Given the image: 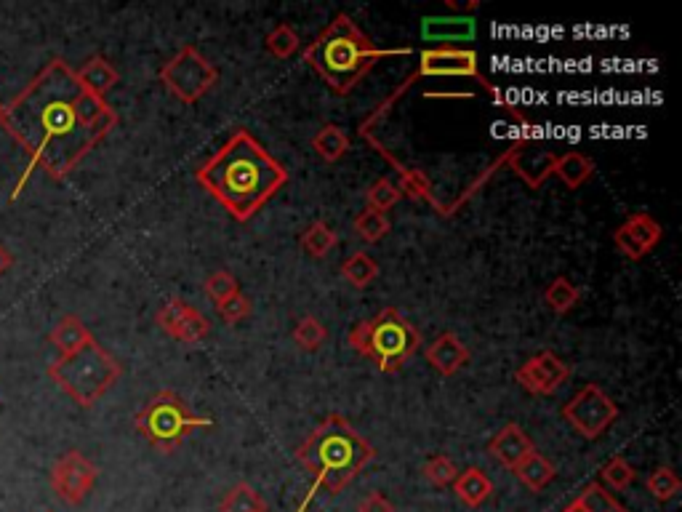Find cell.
I'll list each match as a JSON object with an SVG mask.
<instances>
[{"instance_id":"43","label":"cell","mask_w":682,"mask_h":512,"mask_svg":"<svg viewBox=\"0 0 682 512\" xmlns=\"http://www.w3.org/2000/svg\"><path fill=\"white\" fill-rule=\"evenodd\" d=\"M0 115H3V107H0Z\"/></svg>"},{"instance_id":"28","label":"cell","mask_w":682,"mask_h":512,"mask_svg":"<svg viewBox=\"0 0 682 512\" xmlns=\"http://www.w3.org/2000/svg\"><path fill=\"white\" fill-rule=\"evenodd\" d=\"M624 227L632 232V238H635L637 243L648 251V254H651L653 248L659 246L661 235H664L661 224L656 222L651 214H632L627 222H624Z\"/></svg>"},{"instance_id":"9","label":"cell","mask_w":682,"mask_h":512,"mask_svg":"<svg viewBox=\"0 0 682 512\" xmlns=\"http://www.w3.org/2000/svg\"><path fill=\"white\" fill-rule=\"evenodd\" d=\"M563 416L579 435L595 440L611 430V424L619 419V406L597 384H587L568 400Z\"/></svg>"},{"instance_id":"2","label":"cell","mask_w":682,"mask_h":512,"mask_svg":"<svg viewBox=\"0 0 682 512\" xmlns=\"http://www.w3.org/2000/svg\"><path fill=\"white\" fill-rule=\"evenodd\" d=\"M198 179L235 219L246 222L286 187L288 171L248 131H238L200 166Z\"/></svg>"},{"instance_id":"19","label":"cell","mask_w":682,"mask_h":512,"mask_svg":"<svg viewBox=\"0 0 682 512\" xmlns=\"http://www.w3.org/2000/svg\"><path fill=\"white\" fill-rule=\"evenodd\" d=\"M91 339H94V336H91V331L86 328V323L80 318H75V315H64V318L54 326V331H51V344L59 350V355H70V352L80 350V347L91 342Z\"/></svg>"},{"instance_id":"31","label":"cell","mask_w":682,"mask_h":512,"mask_svg":"<svg viewBox=\"0 0 682 512\" xmlns=\"http://www.w3.org/2000/svg\"><path fill=\"white\" fill-rule=\"evenodd\" d=\"M565 512H627L621 504H616L600 486H589L576 502Z\"/></svg>"},{"instance_id":"11","label":"cell","mask_w":682,"mask_h":512,"mask_svg":"<svg viewBox=\"0 0 682 512\" xmlns=\"http://www.w3.org/2000/svg\"><path fill=\"white\" fill-rule=\"evenodd\" d=\"M571 376V368L565 366V360L555 352H539L533 355L531 360H525L523 366L517 368V384L523 390L533 392V395H552L555 390H560Z\"/></svg>"},{"instance_id":"17","label":"cell","mask_w":682,"mask_h":512,"mask_svg":"<svg viewBox=\"0 0 682 512\" xmlns=\"http://www.w3.org/2000/svg\"><path fill=\"white\" fill-rule=\"evenodd\" d=\"M75 75H78L80 86L86 88L88 94L99 96V99L110 94L120 80V72L104 56H91L80 70H75Z\"/></svg>"},{"instance_id":"34","label":"cell","mask_w":682,"mask_h":512,"mask_svg":"<svg viewBox=\"0 0 682 512\" xmlns=\"http://www.w3.org/2000/svg\"><path fill=\"white\" fill-rule=\"evenodd\" d=\"M648 491L653 494V499H659V502H669V499H675L677 494H680V478H677V472L672 470V467H659V470H653L651 475H648Z\"/></svg>"},{"instance_id":"36","label":"cell","mask_w":682,"mask_h":512,"mask_svg":"<svg viewBox=\"0 0 682 512\" xmlns=\"http://www.w3.org/2000/svg\"><path fill=\"white\" fill-rule=\"evenodd\" d=\"M635 467L624 459V456H613L611 462H605L603 467V480L605 486H611L613 491H627L635 480Z\"/></svg>"},{"instance_id":"30","label":"cell","mask_w":682,"mask_h":512,"mask_svg":"<svg viewBox=\"0 0 682 512\" xmlns=\"http://www.w3.org/2000/svg\"><path fill=\"white\" fill-rule=\"evenodd\" d=\"M294 339H296V344L302 347V350L315 352L328 342V328L323 326V323H320L315 315H304V318L296 323Z\"/></svg>"},{"instance_id":"15","label":"cell","mask_w":682,"mask_h":512,"mask_svg":"<svg viewBox=\"0 0 682 512\" xmlns=\"http://www.w3.org/2000/svg\"><path fill=\"white\" fill-rule=\"evenodd\" d=\"M533 451H536V448H533V440L525 435L520 424H507V427H501V430L491 438V443H488V454L496 456V459H499L504 467H509V470H515L517 464L523 462L528 454H533Z\"/></svg>"},{"instance_id":"20","label":"cell","mask_w":682,"mask_h":512,"mask_svg":"<svg viewBox=\"0 0 682 512\" xmlns=\"http://www.w3.org/2000/svg\"><path fill=\"white\" fill-rule=\"evenodd\" d=\"M515 472L517 478L523 480V486L531 488V491H544L557 475L555 464L549 462L547 456H541L539 451H533V454L525 456L523 462L515 467Z\"/></svg>"},{"instance_id":"13","label":"cell","mask_w":682,"mask_h":512,"mask_svg":"<svg viewBox=\"0 0 682 512\" xmlns=\"http://www.w3.org/2000/svg\"><path fill=\"white\" fill-rule=\"evenodd\" d=\"M421 38L432 48H456V43H469L475 38L472 16H429L421 22Z\"/></svg>"},{"instance_id":"10","label":"cell","mask_w":682,"mask_h":512,"mask_svg":"<svg viewBox=\"0 0 682 512\" xmlns=\"http://www.w3.org/2000/svg\"><path fill=\"white\" fill-rule=\"evenodd\" d=\"M96 478H99L96 464L86 459L80 451H67L51 467V488H54L62 502L72 504V507L91 494V488L96 486Z\"/></svg>"},{"instance_id":"35","label":"cell","mask_w":682,"mask_h":512,"mask_svg":"<svg viewBox=\"0 0 682 512\" xmlns=\"http://www.w3.org/2000/svg\"><path fill=\"white\" fill-rule=\"evenodd\" d=\"M365 198H368V208H376L381 214H387L389 208H395L397 203H400L403 195H400L395 182H389V179H376V182L368 187V192H365Z\"/></svg>"},{"instance_id":"3","label":"cell","mask_w":682,"mask_h":512,"mask_svg":"<svg viewBox=\"0 0 682 512\" xmlns=\"http://www.w3.org/2000/svg\"><path fill=\"white\" fill-rule=\"evenodd\" d=\"M296 456L315 478L310 496H307V502H310L320 488H326L328 494H336L347 486L349 480L373 459V446L349 427L344 416L331 414L312 430L310 438L299 446ZM307 502L302 504V510Z\"/></svg>"},{"instance_id":"29","label":"cell","mask_w":682,"mask_h":512,"mask_svg":"<svg viewBox=\"0 0 682 512\" xmlns=\"http://www.w3.org/2000/svg\"><path fill=\"white\" fill-rule=\"evenodd\" d=\"M355 232L357 238H363L365 243H379L384 235H389L387 214H381L376 208L365 206L363 211L355 216Z\"/></svg>"},{"instance_id":"14","label":"cell","mask_w":682,"mask_h":512,"mask_svg":"<svg viewBox=\"0 0 682 512\" xmlns=\"http://www.w3.org/2000/svg\"><path fill=\"white\" fill-rule=\"evenodd\" d=\"M555 152H549L547 147L533 142H520L515 144V150L509 152V163L515 168L517 174L523 176L525 182L539 187L544 179H547L552 171H555Z\"/></svg>"},{"instance_id":"22","label":"cell","mask_w":682,"mask_h":512,"mask_svg":"<svg viewBox=\"0 0 682 512\" xmlns=\"http://www.w3.org/2000/svg\"><path fill=\"white\" fill-rule=\"evenodd\" d=\"M208 334H211V323H208L206 315H203L198 307L187 304V310L182 312V318L176 320V326L171 328V334L168 336H174V339H179L182 344H198L203 342Z\"/></svg>"},{"instance_id":"12","label":"cell","mask_w":682,"mask_h":512,"mask_svg":"<svg viewBox=\"0 0 682 512\" xmlns=\"http://www.w3.org/2000/svg\"><path fill=\"white\" fill-rule=\"evenodd\" d=\"M477 54L472 48H427L421 51L419 72L429 78H477Z\"/></svg>"},{"instance_id":"39","label":"cell","mask_w":682,"mask_h":512,"mask_svg":"<svg viewBox=\"0 0 682 512\" xmlns=\"http://www.w3.org/2000/svg\"><path fill=\"white\" fill-rule=\"evenodd\" d=\"M216 307H219V315H222L227 323H238V320L251 315V299H248L246 294H240V291L235 296H230V299L219 302Z\"/></svg>"},{"instance_id":"1","label":"cell","mask_w":682,"mask_h":512,"mask_svg":"<svg viewBox=\"0 0 682 512\" xmlns=\"http://www.w3.org/2000/svg\"><path fill=\"white\" fill-rule=\"evenodd\" d=\"M0 123L30 152L22 179L11 192V200H16L35 168H43L51 179H64L110 134L118 115L104 99L80 86L70 64L54 59L11 107H3Z\"/></svg>"},{"instance_id":"21","label":"cell","mask_w":682,"mask_h":512,"mask_svg":"<svg viewBox=\"0 0 682 512\" xmlns=\"http://www.w3.org/2000/svg\"><path fill=\"white\" fill-rule=\"evenodd\" d=\"M552 174L560 176L568 187H581L589 176L595 174V163L581 152H565V155H557Z\"/></svg>"},{"instance_id":"33","label":"cell","mask_w":682,"mask_h":512,"mask_svg":"<svg viewBox=\"0 0 682 512\" xmlns=\"http://www.w3.org/2000/svg\"><path fill=\"white\" fill-rule=\"evenodd\" d=\"M267 51H270L272 56H278V59H288V56H294L296 51H299V32L291 27V24H278L275 30L267 35Z\"/></svg>"},{"instance_id":"23","label":"cell","mask_w":682,"mask_h":512,"mask_svg":"<svg viewBox=\"0 0 682 512\" xmlns=\"http://www.w3.org/2000/svg\"><path fill=\"white\" fill-rule=\"evenodd\" d=\"M312 150L318 152L323 160H328V163H336V160H341L349 152V136L339 126L328 123V126H323L318 134L312 136Z\"/></svg>"},{"instance_id":"42","label":"cell","mask_w":682,"mask_h":512,"mask_svg":"<svg viewBox=\"0 0 682 512\" xmlns=\"http://www.w3.org/2000/svg\"><path fill=\"white\" fill-rule=\"evenodd\" d=\"M11 267H14V254H11V251L0 243V275H6Z\"/></svg>"},{"instance_id":"40","label":"cell","mask_w":682,"mask_h":512,"mask_svg":"<svg viewBox=\"0 0 682 512\" xmlns=\"http://www.w3.org/2000/svg\"><path fill=\"white\" fill-rule=\"evenodd\" d=\"M613 243H616V248H619L621 254L627 256V259H635V262L637 259H643V256H648V251L632 238V232H629L624 224L616 227V232H613Z\"/></svg>"},{"instance_id":"38","label":"cell","mask_w":682,"mask_h":512,"mask_svg":"<svg viewBox=\"0 0 682 512\" xmlns=\"http://www.w3.org/2000/svg\"><path fill=\"white\" fill-rule=\"evenodd\" d=\"M203 288H206V294L211 296L216 304L224 302V299H230V296H235L240 291L238 278H235L230 270L211 272V275L206 278V286Z\"/></svg>"},{"instance_id":"4","label":"cell","mask_w":682,"mask_h":512,"mask_svg":"<svg viewBox=\"0 0 682 512\" xmlns=\"http://www.w3.org/2000/svg\"><path fill=\"white\" fill-rule=\"evenodd\" d=\"M381 56L387 54H381L371 38L347 14L336 16L304 51L307 64L334 88L336 94H349Z\"/></svg>"},{"instance_id":"5","label":"cell","mask_w":682,"mask_h":512,"mask_svg":"<svg viewBox=\"0 0 682 512\" xmlns=\"http://www.w3.org/2000/svg\"><path fill=\"white\" fill-rule=\"evenodd\" d=\"M48 376L70 395L78 406L91 408L112 384L118 382L120 363L104 350L102 344L91 339L80 350L59 358L48 366Z\"/></svg>"},{"instance_id":"27","label":"cell","mask_w":682,"mask_h":512,"mask_svg":"<svg viewBox=\"0 0 682 512\" xmlns=\"http://www.w3.org/2000/svg\"><path fill=\"white\" fill-rule=\"evenodd\" d=\"M544 299H547L549 310L565 315V312H571L573 307L579 304L581 294H579V288L573 286L571 280L560 275V278H555L552 283H549L547 291H544Z\"/></svg>"},{"instance_id":"25","label":"cell","mask_w":682,"mask_h":512,"mask_svg":"<svg viewBox=\"0 0 682 512\" xmlns=\"http://www.w3.org/2000/svg\"><path fill=\"white\" fill-rule=\"evenodd\" d=\"M299 243H302L304 254L312 256V259H323V256H328L334 251L339 238H336V232L331 230L326 222H312L310 227L302 232V240H299Z\"/></svg>"},{"instance_id":"37","label":"cell","mask_w":682,"mask_h":512,"mask_svg":"<svg viewBox=\"0 0 682 512\" xmlns=\"http://www.w3.org/2000/svg\"><path fill=\"white\" fill-rule=\"evenodd\" d=\"M459 467L453 464V459L448 456H432L427 464H424V478L432 483V486H453V480L459 478Z\"/></svg>"},{"instance_id":"8","label":"cell","mask_w":682,"mask_h":512,"mask_svg":"<svg viewBox=\"0 0 682 512\" xmlns=\"http://www.w3.org/2000/svg\"><path fill=\"white\" fill-rule=\"evenodd\" d=\"M160 80L179 102L192 104L219 83V70L200 54L198 48L184 46L171 62L163 64Z\"/></svg>"},{"instance_id":"18","label":"cell","mask_w":682,"mask_h":512,"mask_svg":"<svg viewBox=\"0 0 682 512\" xmlns=\"http://www.w3.org/2000/svg\"><path fill=\"white\" fill-rule=\"evenodd\" d=\"M453 491L467 507H483L493 494V480L477 467L459 472V478L453 480Z\"/></svg>"},{"instance_id":"6","label":"cell","mask_w":682,"mask_h":512,"mask_svg":"<svg viewBox=\"0 0 682 512\" xmlns=\"http://www.w3.org/2000/svg\"><path fill=\"white\" fill-rule=\"evenodd\" d=\"M349 344H352V350L371 358L381 371L389 374L419 350L421 336L395 307H387L376 318L360 320L349 331Z\"/></svg>"},{"instance_id":"26","label":"cell","mask_w":682,"mask_h":512,"mask_svg":"<svg viewBox=\"0 0 682 512\" xmlns=\"http://www.w3.org/2000/svg\"><path fill=\"white\" fill-rule=\"evenodd\" d=\"M222 512H267V504L248 483H235L222 499Z\"/></svg>"},{"instance_id":"16","label":"cell","mask_w":682,"mask_h":512,"mask_svg":"<svg viewBox=\"0 0 682 512\" xmlns=\"http://www.w3.org/2000/svg\"><path fill=\"white\" fill-rule=\"evenodd\" d=\"M427 360L437 374L453 376L469 363V347L461 342L459 336L448 331V334H440L435 342L429 344Z\"/></svg>"},{"instance_id":"7","label":"cell","mask_w":682,"mask_h":512,"mask_svg":"<svg viewBox=\"0 0 682 512\" xmlns=\"http://www.w3.org/2000/svg\"><path fill=\"white\" fill-rule=\"evenodd\" d=\"M136 432L158 451H174L198 427H214V419L198 416L176 392L163 390L152 395L134 419Z\"/></svg>"},{"instance_id":"32","label":"cell","mask_w":682,"mask_h":512,"mask_svg":"<svg viewBox=\"0 0 682 512\" xmlns=\"http://www.w3.org/2000/svg\"><path fill=\"white\" fill-rule=\"evenodd\" d=\"M397 190L400 195L411 200H429L432 198V182L429 176L421 171V168H408V171H400L397 176Z\"/></svg>"},{"instance_id":"24","label":"cell","mask_w":682,"mask_h":512,"mask_svg":"<svg viewBox=\"0 0 682 512\" xmlns=\"http://www.w3.org/2000/svg\"><path fill=\"white\" fill-rule=\"evenodd\" d=\"M341 275L347 278L349 286L365 288L371 286L373 278L379 275V264H376V259L371 254L355 251V254L347 256V262L341 264Z\"/></svg>"},{"instance_id":"41","label":"cell","mask_w":682,"mask_h":512,"mask_svg":"<svg viewBox=\"0 0 682 512\" xmlns=\"http://www.w3.org/2000/svg\"><path fill=\"white\" fill-rule=\"evenodd\" d=\"M360 512H395V507H392V502L384 494H371L363 499Z\"/></svg>"}]
</instances>
